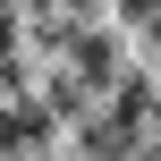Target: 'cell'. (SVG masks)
Segmentation results:
<instances>
[{"instance_id": "obj_1", "label": "cell", "mask_w": 161, "mask_h": 161, "mask_svg": "<svg viewBox=\"0 0 161 161\" xmlns=\"http://www.w3.org/2000/svg\"><path fill=\"white\" fill-rule=\"evenodd\" d=\"M42 136H51V110H42V102H25V110H0V153H8V161L42 153Z\"/></svg>"}, {"instance_id": "obj_2", "label": "cell", "mask_w": 161, "mask_h": 161, "mask_svg": "<svg viewBox=\"0 0 161 161\" xmlns=\"http://www.w3.org/2000/svg\"><path fill=\"white\" fill-rule=\"evenodd\" d=\"M119 17H127V25H153V17H161V0H119Z\"/></svg>"}]
</instances>
